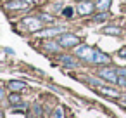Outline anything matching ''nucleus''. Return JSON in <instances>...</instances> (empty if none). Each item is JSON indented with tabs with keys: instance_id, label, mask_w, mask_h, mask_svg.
Instances as JSON below:
<instances>
[{
	"instance_id": "nucleus-1",
	"label": "nucleus",
	"mask_w": 126,
	"mask_h": 118,
	"mask_svg": "<svg viewBox=\"0 0 126 118\" xmlns=\"http://www.w3.org/2000/svg\"><path fill=\"white\" fill-rule=\"evenodd\" d=\"M74 54L79 57V59H83V61H93V54H95V49L93 47H90V45H78L76 49H74Z\"/></svg>"
},
{
	"instance_id": "nucleus-2",
	"label": "nucleus",
	"mask_w": 126,
	"mask_h": 118,
	"mask_svg": "<svg viewBox=\"0 0 126 118\" xmlns=\"http://www.w3.org/2000/svg\"><path fill=\"white\" fill-rule=\"evenodd\" d=\"M98 75H100V78L102 80H105V82H109V83H117V71L116 70H112V68H102L100 71H98Z\"/></svg>"
},
{
	"instance_id": "nucleus-3",
	"label": "nucleus",
	"mask_w": 126,
	"mask_h": 118,
	"mask_svg": "<svg viewBox=\"0 0 126 118\" xmlns=\"http://www.w3.org/2000/svg\"><path fill=\"white\" fill-rule=\"evenodd\" d=\"M78 44H79V38L76 35H71V33H64L59 38V45H62V47H74Z\"/></svg>"
},
{
	"instance_id": "nucleus-4",
	"label": "nucleus",
	"mask_w": 126,
	"mask_h": 118,
	"mask_svg": "<svg viewBox=\"0 0 126 118\" xmlns=\"http://www.w3.org/2000/svg\"><path fill=\"white\" fill-rule=\"evenodd\" d=\"M31 4H33V0H9L7 7L9 9H14V11H21V9L31 7Z\"/></svg>"
},
{
	"instance_id": "nucleus-5",
	"label": "nucleus",
	"mask_w": 126,
	"mask_h": 118,
	"mask_svg": "<svg viewBox=\"0 0 126 118\" xmlns=\"http://www.w3.org/2000/svg\"><path fill=\"white\" fill-rule=\"evenodd\" d=\"M24 24L28 26L30 31H36L42 28V19L40 18H24Z\"/></svg>"
},
{
	"instance_id": "nucleus-6",
	"label": "nucleus",
	"mask_w": 126,
	"mask_h": 118,
	"mask_svg": "<svg viewBox=\"0 0 126 118\" xmlns=\"http://www.w3.org/2000/svg\"><path fill=\"white\" fill-rule=\"evenodd\" d=\"M93 11H95V4H92V2H81V4L78 5V12H79L81 16L92 14Z\"/></svg>"
},
{
	"instance_id": "nucleus-7",
	"label": "nucleus",
	"mask_w": 126,
	"mask_h": 118,
	"mask_svg": "<svg viewBox=\"0 0 126 118\" xmlns=\"http://www.w3.org/2000/svg\"><path fill=\"white\" fill-rule=\"evenodd\" d=\"M109 61H110L109 56H105V54L95 50V54H93V61H92V63H95V64H107Z\"/></svg>"
},
{
	"instance_id": "nucleus-8",
	"label": "nucleus",
	"mask_w": 126,
	"mask_h": 118,
	"mask_svg": "<svg viewBox=\"0 0 126 118\" xmlns=\"http://www.w3.org/2000/svg\"><path fill=\"white\" fill-rule=\"evenodd\" d=\"M110 2H112V0H98V2L95 4V9L100 11V12H105V11H109Z\"/></svg>"
},
{
	"instance_id": "nucleus-9",
	"label": "nucleus",
	"mask_w": 126,
	"mask_h": 118,
	"mask_svg": "<svg viewBox=\"0 0 126 118\" xmlns=\"http://www.w3.org/2000/svg\"><path fill=\"white\" fill-rule=\"evenodd\" d=\"M104 33L105 35H121V28H117V26H107V28H104Z\"/></svg>"
},
{
	"instance_id": "nucleus-10",
	"label": "nucleus",
	"mask_w": 126,
	"mask_h": 118,
	"mask_svg": "<svg viewBox=\"0 0 126 118\" xmlns=\"http://www.w3.org/2000/svg\"><path fill=\"white\" fill-rule=\"evenodd\" d=\"M57 59H59L62 64H67V66H76V63L73 61V57H71V56H59Z\"/></svg>"
},
{
	"instance_id": "nucleus-11",
	"label": "nucleus",
	"mask_w": 126,
	"mask_h": 118,
	"mask_svg": "<svg viewBox=\"0 0 126 118\" xmlns=\"http://www.w3.org/2000/svg\"><path fill=\"white\" fill-rule=\"evenodd\" d=\"M9 87H11V90H16V92H17V90L26 89V83H23V82H16V80H14V82L9 83Z\"/></svg>"
},
{
	"instance_id": "nucleus-12",
	"label": "nucleus",
	"mask_w": 126,
	"mask_h": 118,
	"mask_svg": "<svg viewBox=\"0 0 126 118\" xmlns=\"http://www.w3.org/2000/svg\"><path fill=\"white\" fill-rule=\"evenodd\" d=\"M59 31H64V28H50V30H45L43 35H54V33H59Z\"/></svg>"
},
{
	"instance_id": "nucleus-13",
	"label": "nucleus",
	"mask_w": 126,
	"mask_h": 118,
	"mask_svg": "<svg viewBox=\"0 0 126 118\" xmlns=\"http://www.w3.org/2000/svg\"><path fill=\"white\" fill-rule=\"evenodd\" d=\"M52 118H64V109H62V108H57V109L54 111Z\"/></svg>"
},
{
	"instance_id": "nucleus-14",
	"label": "nucleus",
	"mask_w": 126,
	"mask_h": 118,
	"mask_svg": "<svg viewBox=\"0 0 126 118\" xmlns=\"http://www.w3.org/2000/svg\"><path fill=\"white\" fill-rule=\"evenodd\" d=\"M38 18H40L42 21H45V23H54V18H52V16H48V14H40Z\"/></svg>"
},
{
	"instance_id": "nucleus-15",
	"label": "nucleus",
	"mask_w": 126,
	"mask_h": 118,
	"mask_svg": "<svg viewBox=\"0 0 126 118\" xmlns=\"http://www.w3.org/2000/svg\"><path fill=\"white\" fill-rule=\"evenodd\" d=\"M105 18H107V11H105V12H100V14H97V16L93 18V19H95L97 23H100V21H104Z\"/></svg>"
},
{
	"instance_id": "nucleus-16",
	"label": "nucleus",
	"mask_w": 126,
	"mask_h": 118,
	"mask_svg": "<svg viewBox=\"0 0 126 118\" xmlns=\"http://www.w3.org/2000/svg\"><path fill=\"white\" fill-rule=\"evenodd\" d=\"M62 14H64L66 18H71V16H73V7H64V9H62Z\"/></svg>"
},
{
	"instance_id": "nucleus-17",
	"label": "nucleus",
	"mask_w": 126,
	"mask_h": 118,
	"mask_svg": "<svg viewBox=\"0 0 126 118\" xmlns=\"http://www.w3.org/2000/svg\"><path fill=\"white\" fill-rule=\"evenodd\" d=\"M11 102H12V104H19V102H21V97H19L17 94H11Z\"/></svg>"
},
{
	"instance_id": "nucleus-18",
	"label": "nucleus",
	"mask_w": 126,
	"mask_h": 118,
	"mask_svg": "<svg viewBox=\"0 0 126 118\" xmlns=\"http://www.w3.org/2000/svg\"><path fill=\"white\" fill-rule=\"evenodd\" d=\"M45 47H47L48 50H55V49H57V44H55V42H54V44H52V42H47Z\"/></svg>"
},
{
	"instance_id": "nucleus-19",
	"label": "nucleus",
	"mask_w": 126,
	"mask_h": 118,
	"mask_svg": "<svg viewBox=\"0 0 126 118\" xmlns=\"http://www.w3.org/2000/svg\"><path fill=\"white\" fill-rule=\"evenodd\" d=\"M117 83H119V85H126V80H124V76H123V75H119V78H117Z\"/></svg>"
},
{
	"instance_id": "nucleus-20",
	"label": "nucleus",
	"mask_w": 126,
	"mask_h": 118,
	"mask_svg": "<svg viewBox=\"0 0 126 118\" xmlns=\"http://www.w3.org/2000/svg\"><path fill=\"white\" fill-rule=\"evenodd\" d=\"M117 75H123V76L126 78V68H121V70H117Z\"/></svg>"
},
{
	"instance_id": "nucleus-21",
	"label": "nucleus",
	"mask_w": 126,
	"mask_h": 118,
	"mask_svg": "<svg viewBox=\"0 0 126 118\" xmlns=\"http://www.w3.org/2000/svg\"><path fill=\"white\" fill-rule=\"evenodd\" d=\"M119 56H121V57H124V59H126V49H123V50H119Z\"/></svg>"
},
{
	"instance_id": "nucleus-22",
	"label": "nucleus",
	"mask_w": 126,
	"mask_h": 118,
	"mask_svg": "<svg viewBox=\"0 0 126 118\" xmlns=\"http://www.w3.org/2000/svg\"><path fill=\"white\" fill-rule=\"evenodd\" d=\"M2 97H4V90H2V89H0V99H2Z\"/></svg>"
},
{
	"instance_id": "nucleus-23",
	"label": "nucleus",
	"mask_w": 126,
	"mask_h": 118,
	"mask_svg": "<svg viewBox=\"0 0 126 118\" xmlns=\"http://www.w3.org/2000/svg\"><path fill=\"white\" fill-rule=\"evenodd\" d=\"M123 101H124V102H126V94H124V95H123Z\"/></svg>"
},
{
	"instance_id": "nucleus-24",
	"label": "nucleus",
	"mask_w": 126,
	"mask_h": 118,
	"mask_svg": "<svg viewBox=\"0 0 126 118\" xmlns=\"http://www.w3.org/2000/svg\"><path fill=\"white\" fill-rule=\"evenodd\" d=\"M0 118H2V113H0Z\"/></svg>"
}]
</instances>
